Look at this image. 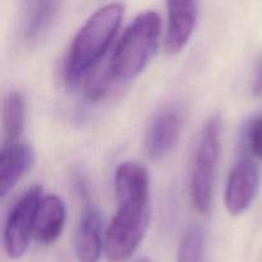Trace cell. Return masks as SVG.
Segmentation results:
<instances>
[{"label":"cell","instance_id":"cell-1","mask_svg":"<svg viewBox=\"0 0 262 262\" xmlns=\"http://www.w3.org/2000/svg\"><path fill=\"white\" fill-rule=\"evenodd\" d=\"M114 191L118 210L105 235V252L109 261L123 262L135 253L148 227L147 169L135 161L122 163L115 170Z\"/></svg>","mask_w":262,"mask_h":262},{"label":"cell","instance_id":"cell-2","mask_svg":"<svg viewBox=\"0 0 262 262\" xmlns=\"http://www.w3.org/2000/svg\"><path fill=\"white\" fill-rule=\"evenodd\" d=\"M124 14L122 3H109L92 13L77 31L64 64V78L76 86L102 61Z\"/></svg>","mask_w":262,"mask_h":262},{"label":"cell","instance_id":"cell-3","mask_svg":"<svg viewBox=\"0 0 262 262\" xmlns=\"http://www.w3.org/2000/svg\"><path fill=\"white\" fill-rule=\"evenodd\" d=\"M161 18L154 10L138 14L124 30L109 60L110 73L118 81L137 77L158 49Z\"/></svg>","mask_w":262,"mask_h":262},{"label":"cell","instance_id":"cell-4","mask_svg":"<svg viewBox=\"0 0 262 262\" xmlns=\"http://www.w3.org/2000/svg\"><path fill=\"white\" fill-rule=\"evenodd\" d=\"M222 152V119L214 115L206 120L200 135L189 177L192 204L201 214L211 207L215 170Z\"/></svg>","mask_w":262,"mask_h":262},{"label":"cell","instance_id":"cell-5","mask_svg":"<svg viewBox=\"0 0 262 262\" xmlns=\"http://www.w3.org/2000/svg\"><path fill=\"white\" fill-rule=\"evenodd\" d=\"M42 197V187L35 184L23 192L10 209L4 225V247L9 257L19 258L27 251Z\"/></svg>","mask_w":262,"mask_h":262},{"label":"cell","instance_id":"cell-6","mask_svg":"<svg viewBox=\"0 0 262 262\" xmlns=\"http://www.w3.org/2000/svg\"><path fill=\"white\" fill-rule=\"evenodd\" d=\"M260 184L255 161L243 156L230 170L225 187V206L232 215H241L252 205Z\"/></svg>","mask_w":262,"mask_h":262},{"label":"cell","instance_id":"cell-7","mask_svg":"<svg viewBox=\"0 0 262 262\" xmlns=\"http://www.w3.org/2000/svg\"><path fill=\"white\" fill-rule=\"evenodd\" d=\"M183 128V115L177 106H165L151 119L146 130V150L155 160L164 158L178 142Z\"/></svg>","mask_w":262,"mask_h":262},{"label":"cell","instance_id":"cell-8","mask_svg":"<svg viewBox=\"0 0 262 262\" xmlns=\"http://www.w3.org/2000/svg\"><path fill=\"white\" fill-rule=\"evenodd\" d=\"M102 215L90 201L83 211L74 235V252L78 262H99L102 250Z\"/></svg>","mask_w":262,"mask_h":262},{"label":"cell","instance_id":"cell-9","mask_svg":"<svg viewBox=\"0 0 262 262\" xmlns=\"http://www.w3.org/2000/svg\"><path fill=\"white\" fill-rule=\"evenodd\" d=\"M168 27L165 50L177 54L187 45L196 27L200 13L199 2H168Z\"/></svg>","mask_w":262,"mask_h":262},{"label":"cell","instance_id":"cell-10","mask_svg":"<svg viewBox=\"0 0 262 262\" xmlns=\"http://www.w3.org/2000/svg\"><path fill=\"white\" fill-rule=\"evenodd\" d=\"M32 160V148L27 143L22 141L3 143L0 150V196L5 197L12 191L30 169Z\"/></svg>","mask_w":262,"mask_h":262},{"label":"cell","instance_id":"cell-11","mask_svg":"<svg viewBox=\"0 0 262 262\" xmlns=\"http://www.w3.org/2000/svg\"><path fill=\"white\" fill-rule=\"evenodd\" d=\"M67 219V209L63 200L56 194H46L38 206L35 222L36 241L41 245H51L60 237Z\"/></svg>","mask_w":262,"mask_h":262},{"label":"cell","instance_id":"cell-12","mask_svg":"<svg viewBox=\"0 0 262 262\" xmlns=\"http://www.w3.org/2000/svg\"><path fill=\"white\" fill-rule=\"evenodd\" d=\"M60 3L51 0H35L26 3L20 20V32L26 41L38 40L50 28L59 12Z\"/></svg>","mask_w":262,"mask_h":262},{"label":"cell","instance_id":"cell-13","mask_svg":"<svg viewBox=\"0 0 262 262\" xmlns=\"http://www.w3.org/2000/svg\"><path fill=\"white\" fill-rule=\"evenodd\" d=\"M26 101L19 91L8 92L3 102V130L4 142L19 141L25 127Z\"/></svg>","mask_w":262,"mask_h":262},{"label":"cell","instance_id":"cell-14","mask_svg":"<svg viewBox=\"0 0 262 262\" xmlns=\"http://www.w3.org/2000/svg\"><path fill=\"white\" fill-rule=\"evenodd\" d=\"M205 235L201 225L192 224L186 229L179 243L177 262H202Z\"/></svg>","mask_w":262,"mask_h":262},{"label":"cell","instance_id":"cell-15","mask_svg":"<svg viewBox=\"0 0 262 262\" xmlns=\"http://www.w3.org/2000/svg\"><path fill=\"white\" fill-rule=\"evenodd\" d=\"M245 142L247 143L248 151L262 160V115L256 117L247 125Z\"/></svg>","mask_w":262,"mask_h":262},{"label":"cell","instance_id":"cell-16","mask_svg":"<svg viewBox=\"0 0 262 262\" xmlns=\"http://www.w3.org/2000/svg\"><path fill=\"white\" fill-rule=\"evenodd\" d=\"M252 94L256 97H262V54L257 58L253 72Z\"/></svg>","mask_w":262,"mask_h":262},{"label":"cell","instance_id":"cell-17","mask_svg":"<svg viewBox=\"0 0 262 262\" xmlns=\"http://www.w3.org/2000/svg\"><path fill=\"white\" fill-rule=\"evenodd\" d=\"M135 262H151V261L148 260L147 257H140V258H137Z\"/></svg>","mask_w":262,"mask_h":262}]
</instances>
